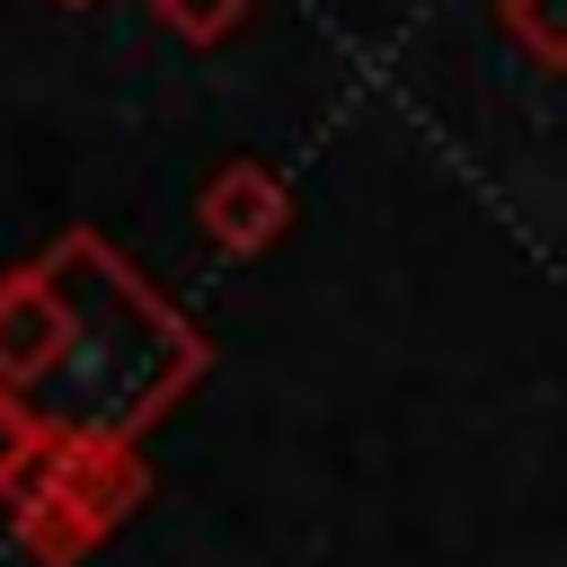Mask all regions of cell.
<instances>
[{
  "label": "cell",
  "mask_w": 567,
  "mask_h": 567,
  "mask_svg": "<svg viewBox=\"0 0 567 567\" xmlns=\"http://www.w3.org/2000/svg\"><path fill=\"white\" fill-rule=\"evenodd\" d=\"M62 337H71V319H62V284L44 275V257L35 266H9L0 275V399L27 408L53 381Z\"/></svg>",
  "instance_id": "cell-2"
},
{
  "label": "cell",
  "mask_w": 567,
  "mask_h": 567,
  "mask_svg": "<svg viewBox=\"0 0 567 567\" xmlns=\"http://www.w3.org/2000/svg\"><path fill=\"white\" fill-rule=\"evenodd\" d=\"M505 27H514V44H523V53L567 62V0H505Z\"/></svg>",
  "instance_id": "cell-7"
},
{
  "label": "cell",
  "mask_w": 567,
  "mask_h": 567,
  "mask_svg": "<svg viewBox=\"0 0 567 567\" xmlns=\"http://www.w3.org/2000/svg\"><path fill=\"white\" fill-rule=\"evenodd\" d=\"M159 9V27H177L186 44H221L239 18H248V0H151Z\"/></svg>",
  "instance_id": "cell-8"
},
{
  "label": "cell",
  "mask_w": 567,
  "mask_h": 567,
  "mask_svg": "<svg viewBox=\"0 0 567 567\" xmlns=\"http://www.w3.org/2000/svg\"><path fill=\"white\" fill-rule=\"evenodd\" d=\"M195 221H204V239H213L221 257H266V248L284 239V221H292V195H284V177H275V168L230 159V168H213V177H204Z\"/></svg>",
  "instance_id": "cell-3"
},
{
  "label": "cell",
  "mask_w": 567,
  "mask_h": 567,
  "mask_svg": "<svg viewBox=\"0 0 567 567\" xmlns=\"http://www.w3.org/2000/svg\"><path fill=\"white\" fill-rule=\"evenodd\" d=\"M35 478L62 487L97 532H115V523L151 496V461H142V443H44Z\"/></svg>",
  "instance_id": "cell-4"
},
{
  "label": "cell",
  "mask_w": 567,
  "mask_h": 567,
  "mask_svg": "<svg viewBox=\"0 0 567 567\" xmlns=\"http://www.w3.org/2000/svg\"><path fill=\"white\" fill-rule=\"evenodd\" d=\"M44 275L62 284V363L27 399L44 443H142L151 416H168L204 381V337L177 319L97 230H62L44 248Z\"/></svg>",
  "instance_id": "cell-1"
},
{
  "label": "cell",
  "mask_w": 567,
  "mask_h": 567,
  "mask_svg": "<svg viewBox=\"0 0 567 567\" xmlns=\"http://www.w3.org/2000/svg\"><path fill=\"white\" fill-rule=\"evenodd\" d=\"M9 532H18V549L44 558V567H80V558L106 540V532H97L62 487H44V478H27V487L9 496Z\"/></svg>",
  "instance_id": "cell-5"
},
{
  "label": "cell",
  "mask_w": 567,
  "mask_h": 567,
  "mask_svg": "<svg viewBox=\"0 0 567 567\" xmlns=\"http://www.w3.org/2000/svg\"><path fill=\"white\" fill-rule=\"evenodd\" d=\"M71 9H80V0H71Z\"/></svg>",
  "instance_id": "cell-9"
},
{
  "label": "cell",
  "mask_w": 567,
  "mask_h": 567,
  "mask_svg": "<svg viewBox=\"0 0 567 567\" xmlns=\"http://www.w3.org/2000/svg\"><path fill=\"white\" fill-rule=\"evenodd\" d=\"M35 461H44V425L18 399H0V496H18L35 478Z\"/></svg>",
  "instance_id": "cell-6"
}]
</instances>
